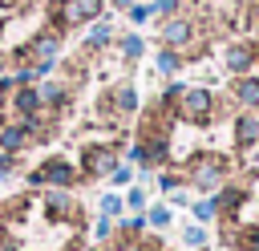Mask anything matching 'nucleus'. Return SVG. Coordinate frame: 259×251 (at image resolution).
I'll return each mask as SVG.
<instances>
[{
  "mask_svg": "<svg viewBox=\"0 0 259 251\" xmlns=\"http://www.w3.org/2000/svg\"><path fill=\"white\" fill-rule=\"evenodd\" d=\"M182 243H186L190 251H206V247H210V227H202V223H186V227H182Z\"/></svg>",
  "mask_w": 259,
  "mask_h": 251,
  "instance_id": "obj_19",
  "label": "nucleus"
},
{
  "mask_svg": "<svg viewBox=\"0 0 259 251\" xmlns=\"http://www.w3.org/2000/svg\"><path fill=\"white\" fill-rule=\"evenodd\" d=\"M109 235H113V219H105V215H101V219L93 223V239H97V243H105Z\"/></svg>",
  "mask_w": 259,
  "mask_h": 251,
  "instance_id": "obj_30",
  "label": "nucleus"
},
{
  "mask_svg": "<svg viewBox=\"0 0 259 251\" xmlns=\"http://www.w3.org/2000/svg\"><path fill=\"white\" fill-rule=\"evenodd\" d=\"M109 4H113V8H121V12H130V8L138 4V0H109Z\"/></svg>",
  "mask_w": 259,
  "mask_h": 251,
  "instance_id": "obj_34",
  "label": "nucleus"
},
{
  "mask_svg": "<svg viewBox=\"0 0 259 251\" xmlns=\"http://www.w3.org/2000/svg\"><path fill=\"white\" fill-rule=\"evenodd\" d=\"M101 12H105V0H57L53 28L61 32V28H73V24H93V20H101Z\"/></svg>",
  "mask_w": 259,
  "mask_h": 251,
  "instance_id": "obj_4",
  "label": "nucleus"
},
{
  "mask_svg": "<svg viewBox=\"0 0 259 251\" xmlns=\"http://www.w3.org/2000/svg\"><path fill=\"white\" fill-rule=\"evenodd\" d=\"M190 215H194V223H202V227L219 223V198H214V194H202V198H194V202H190Z\"/></svg>",
  "mask_w": 259,
  "mask_h": 251,
  "instance_id": "obj_17",
  "label": "nucleus"
},
{
  "mask_svg": "<svg viewBox=\"0 0 259 251\" xmlns=\"http://www.w3.org/2000/svg\"><path fill=\"white\" fill-rule=\"evenodd\" d=\"M190 202H194V198H190V194H186L182 186H178V190L170 194V206H190Z\"/></svg>",
  "mask_w": 259,
  "mask_h": 251,
  "instance_id": "obj_32",
  "label": "nucleus"
},
{
  "mask_svg": "<svg viewBox=\"0 0 259 251\" xmlns=\"http://www.w3.org/2000/svg\"><path fill=\"white\" fill-rule=\"evenodd\" d=\"M0 126H4V109H0Z\"/></svg>",
  "mask_w": 259,
  "mask_h": 251,
  "instance_id": "obj_37",
  "label": "nucleus"
},
{
  "mask_svg": "<svg viewBox=\"0 0 259 251\" xmlns=\"http://www.w3.org/2000/svg\"><path fill=\"white\" fill-rule=\"evenodd\" d=\"M158 40H162L166 49H178V53H186V49L198 40V28H194V20H190V16L174 12V16H166V20H162V28H158Z\"/></svg>",
  "mask_w": 259,
  "mask_h": 251,
  "instance_id": "obj_6",
  "label": "nucleus"
},
{
  "mask_svg": "<svg viewBox=\"0 0 259 251\" xmlns=\"http://www.w3.org/2000/svg\"><path fill=\"white\" fill-rule=\"evenodd\" d=\"M77 211H81V206H77L61 186H53V190L45 194V215H49V219H69V223H77V219H81Z\"/></svg>",
  "mask_w": 259,
  "mask_h": 251,
  "instance_id": "obj_13",
  "label": "nucleus"
},
{
  "mask_svg": "<svg viewBox=\"0 0 259 251\" xmlns=\"http://www.w3.org/2000/svg\"><path fill=\"white\" fill-rule=\"evenodd\" d=\"M109 182H113V186H134V166L117 162V166H113V174H109Z\"/></svg>",
  "mask_w": 259,
  "mask_h": 251,
  "instance_id": "obj_27",
  "label": "nucleus"
},
{
  "mask_svg": "<svg viewBox=\"0 0 259 251\" xmlns=\"http://www.w3.org/2000/svg\"><path fill=\"white\" fill-rule=\"evenodd\" d=\"M97 211H101L105 219H113V223H117V219H121V211H125V198H121L117 190H109V194H101V202H97Z\"/></svg>",
  "mask_w": 259,
  "mask_h": 251,
  "instance_id": "obj_23",
  "label": "nucleus"
},
{
  "mask_svg": "<svg viewBox=\"0 0 259 251\" xmlns=\"http://www.w3.org/2000/svg\"><path fill=\"white\" fill-rule=\"evenodd\" d=\"M117 227H121L125 235H142V231H146V211H142V215H130V219H121Z\"/></svg>",
  "mask_w": 259,
  "mask_h": 251,
  "instance_id": "obj_28",
  "label": "nucleus"
},
{
  "mask_svg": "<svg viewBox=\"0 0 259 251\" xmlns=\"http://www.w3.org/2000/svg\"><path fill=\"white\" fill-rule=\"evenodd\" d=\"M24 146H28V130H24L20 121H16V126L4 121V126H0V154H20Z\"/></svg>",
  "mask_w": 259,
  "mask_h": 251,
  "instance_id": "obj_15",
  "label": "nucleus"
},
{
  "mask_svg": "<svg viewBox=\"0 0 259 251\" xmlns=\"http://www.w3.org/2000/svg\"><path fill=\"white\" fill-rule=\"evenodd\" d=\"M223 113V101L214 97L210 85H186V93L174 105V117H182L186 126H210Z\"/></svg>",
  "mask_w": 259,
  "mask_h": 251,
  "instance_id": "obj_2",
  "label": "nucleus"
},
{
  "mask_svg": "<svg viewBox=\"0 0 259 251\" xmlns=\"http://www.w3.org/2000/svg\"><path fill=\"white\" fill-rule=\"evenodd\" d=\"M231 97H235L239 109H255V113H259V77H255V73L235 77V81H231Z\"/></svg>",
  "mask_w": 259,
  "mask_h": 251,
  "instance_id": "obj_10",
  "label": "nucleus"
},
{
  "mask_svg": "<svg viewBox=\"0 0 259 251\" xmlns=\"http://www.w3.org/2000/svg\"><path fill=\"white\" fill-rule=\"evenodd\" d=\"M178 8H182V0H154V16H162V20L174 16Z\"/></svg>",
  "mask_w": 259,
  "mask_h": 251,
  "instance_id": "obj_31",
  "label": "nucleus"
},
{
  "mask_svg": "<svg viewBox=\"0 0 259 251\" xmlns=\"http://www.w3.org/2000/svg\"><path fill=\"white\" fill-rule=\"evenodd\" d=\"M24 182H28V186H61V190H69L73 182H81V170H77L69 158H49V162H40L36 170H28Z\"/></svg>",
  "mask_w": 259,
  "mask_h": 251,
  "instance_id": "obj_3",
  "label": "nucleus"
},
{
  "mask_svg": "<svg viewBox=\"0 0 259 251\" xmlns=\"http://www.w3.org/2000/svg\"><path fill=\"white\" fill-rule=\"evenodd\" d=\"M255 65H259V45H255Z\"/></svg>",
  "mask_w": 259,
  "mask_h": 251,
  "instance_id": "obj_36",
  "label": "nucleus"
},
{
  "mask_svg": "<svg viewBox=\"0 0 259 251\" xmlns=\"http://www.w3.org/2000/svg\"><path fill=\"white\" fill-rule=\"evenodd\" d=\"M125 16H130V24H146V20L154 16V4H134Z\"/></svg>",
  "mask_w": 259,
  "mask_h": 251,
  "instance_id": "obj_29",
  "label": "nucleus"
},
{
  "mask_svg": "<svg viewBox=\"0 0 259 251\" xmlns=\"http://www.w3.org/2000/svg\"><path fill=\"white\" fill-rule=\"evenodd\" d=\"M214 198H219V219H239V211H243V202H247V190L235 186V182H223V186L214 190Z\"/></svg>",
  "mask_w": 259,
  "mask_h": 251,
  "instance_id": "obj_12",
  "label": "nucleus"
},
{
  "mask_svg": "<svg viewBox=\"0 0 259 251\" xmlns=\"http://www.w3.org/2000/svg\"><path fill=\"white\" fill-rule=\"evenodd\" d=\"M36 93H40V105H53V109H65V101H69L65 81H40Z\"/></svg>",
  "mask_w": 259,
  "mask_h": 251,
  "instance_id": "obj_16",
  "label": "nucleus"
},
{
  "mask_svg": "<svg viewBox=\"0 0 259 251\" xmlns=\"http://www.w3.org/2000/svg\"><path fill=\"white\" fill-rule=\"evenodd\" d=\"M227 174H231V162H227L223 154L198 150V154H190V162H186V170H182V182H190L198 194H214V190L227 182Z\"/></svg>",
  "mask_w": 259,
  "mask_h": 251,
  "instance_id": "obj_1",
  "label": "nucleus"
},
{
  "mask_svg": "<svg viewBox=\"0 0 259 251\" xmlns=\"http://www.w3.org/2000/svg\"><path fill=\"white\" fill-rule=\"evenodd\" d=\"M231 134H235V146H239L243 154L255 150V146H259V113H255V109H239Z\"/></svg>",
  "mask_w": 259,
  "mask_h": 251,
  "instance_id": "obj_9",
  "label": "nucleus"
},
{
  "mask_svg": "<svg viewBox=\"0 0 259 251\" xmlns=\"http://www.w3.org/2000/svg\"><path fill=\"white\" fill-rule=\"evenodd\" d=\"M182 65H186V61H182V53H178V49H166V45H162V49H158V57H154V69H158L162 77H174Z\"/></svg>",
  "mask_w": 259,
  "mask_h": 251,
  "instance_id": "obj_18",
  "label": "nucleus"
},
{
  "mask_svg": "<svg viewBox=\"0 0 259 251\" xmlns=\"http://www.w3.org/2000/svg\"><path fill=\"white\" fill-rule=\"evenodd\" d=\"M223 69H227L231 77L251 73V69H255V45H251V40H235V45H227V49H223Z\"/></svg>",
  "mask_w": 259,
  "mask_h": 251,
  "instance_id": "obj_7",
  "label": "nucleus"
},
{
  "mask_svg": "<svg viewBox=\"0 0 259 251\" xmlns=\"http://www.w3.org/2000/svg\"><path fill=\"white\" fill-rule=\"evenodd\" d=\"M182 93H186V85H182V81H170V85H166V89H162V97H158V101H162V105H170V109H174V105H178V97H182Z\"/></svg>",
  "mask_w": 259,
  "mask_h": 251,
  "instance_id": "obj_26",
  "label": "nucleus"
},
{
  "mask_svg": "<svg viewBox=\"0 0 259 251\" xmlns=\"http://www.w3.org/2000/svg\"><path fill=\"white\" fill-rule=\"evenodd\" d=\"M4 65H8V61H4V57H0V77H4Z\"/></svg>",
  "mask_w": 259,
  "mask_h": 251,
  "instance_id": "obj_35",
  "label": "nucleus"
},
{
  "mask_svg": "<svg viewBox=\"0 0 259 251\" xmlns=\"http://www.w3.org/2000/svg\"><path fill=\"white\" fill-rule=\"evenodd\" d=\"M121 198H125V206H130L134 215H142V211L150 206V202H146V186H130V190H125Z\"/></svg>",
  "mask_w": 259,
  "mask_h": 251,
  "instance_id": "obj_24",
  "label": "nucleus"
},
{
  "mask_svg": "<svg viewBox=\"0 0 259 251\" xmlns=\"http://www.w3.org/2000/svg\"><path fill=\"white\" fill-rule=\"evenodd\" d=\"M247 24H255V28H259V0L247 8Z\"/></svg>",
  "mask_w": 259,
  "mask_h": 251,
  "instance_id": "obj_33",
  "label": "nucleus"
},
{
  "mask_svg": "<svg viewBox=\"0 0 259 251\" xmlns=\"http://www.w3.org/2000/svg\"><path fill=\"white\" fill-rule=\"evenodd\" d=\"M105 45H113V24L109 20H93L89 36H85V49H105Z\"/></svg>",
  "mask_w": 259,
  "mask_h": 251,
  "instance_id": "obj_20",
  "label": "nucleus"
},
{
  "mask_svg": "<svg viewBox=\"0 0 259 251\" xmlns=\"http://www.w3.org/2000/svg\"><path fill=\"white\" fill-rule=\"evenodd\" d=\"M154 182H158V190H162V194H174V190L182 186V174H174V170H162Z\"/></svg>",
  "mask_w": 259,
  "mask_h": 251,
  "instance_id": "obj_25",
  "label": "nucleus"
},
{
  "mask_svg": "<svg viewBox=\"0 0 259 251\" xmlns=\"http://www.w3.org/2000/svg\"><path fill=\"white\" fill-rule=\"evenodd\" d=\"M174 223V211H170V202H154V206H146V227H154V231H166Z\"/></svg>",
  "mask_w": 259,
  "mask_h": 251,
  "instance_id": "obj_22",
  "label": "nucleus"
},
{
  "mask_svg": "<svg viewBox=\"0 0 259 251\" xmlns=\"http://www.w3.org/2000/svg\"><path fill=\"white\" fill-rule=\"evenodd\" d=\"M57 53H61V32H57V28H45V32H36V36L20 49V61H40V57L57 61Z\"/></svg>",
  "mask_w": 259,
  "mask_h": 251,
  "instance_id": "obj_8",
  "label": "nucleus"
},
{
  "mask_svg": "<svg viewBox=\"0 0 259 251\" xmlns=\"http://www.w3.org/2000/svg\"><path fill=\"white\" fill-rule=\"evenodd\" d=\"M117 53H121L125 61H142V57H146V40H142L138 32H125V36H117Z\"/></svg>",
  "mask_w": 259,
  "mask_h": 251,
  "instance_id": "obj_21",
  "label": "nucleus"
},
{
  "mask_svg": "<svg viewBox=\"0 0 259 251\" xmlns=\"http://www.w3.org/2000/svg\"><path fill=\"white\" fill-rule=\"evenodd\" d=\"M117 162H121V154H117L113 142H101V146L93 142V146L81 150V174H85V178H109Z\"/></svg>",
  "mask_w": 259,
  "mask_h": 251,
  "instance_id": "obj_5",
  "label": "nucleus"
},
{
  "mask_svg": "<svg viewBox=\"0 0 259 251\" xmlns=\"http://www.w3.org/2000/svg\"><path fill=\"white\" fill-rule=\"evenodd\" d=\"M105 97H109V105H113V117H134V113H138V89H134L130 81H117Z\"/></svg>",
  "mask_w": 259,
  "mask_h": 251,
  "instance_id": "obj_11",
  "label": "nucleus"
},
{
  "mask_svg": "<svg viewBox=\"0 0 259 251\" xmlns=\"http://www.w3.org/2000/svg\"><path fill=\"white\" fill-rule=\"evenodd\" d=\"M12 109H16L20 117H32V113H40L45 105H40V93H36V85H16V93H12Z\"/></svg>",
  "mask_w": 259,
  "mask_h": 251,
  "instance_id": "obj_14",
  "label": "nucleus"
}]
</instances>
